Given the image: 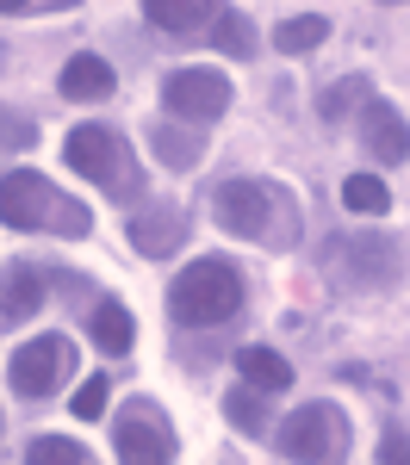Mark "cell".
Returning <instances> with one entry per match:
<instances>
[{
    "instance_id": "1",
    "label": "cell",
    "mask_w": 410,
    "mask_h": 465,
    "mask_svg": "<svg viewBox=\"0 0 410 465\" xmlns=\"http://www.w3.org/2000/svg\"><path fill=\"white\" fill-rule=\"evenodd\" d=\"M212 217H218L224 236H236V242H255V249H293L298 242V205L286 186H274V180H218V193H212Z\"/></svg>"
},
{
    "instance_id": "2",
    "label": "cell",
    "mask_w": 410,
    "mask_h": 465,
    "mask_svg": "<svg viewBox=\"0 0 410 465\" xmlns=\"http://www.w3.org/2000/svg\"><path fill=\"white\" fill-rule=\"evenodd\" d=\"M0 223L6 230H37V236H69V242H81L94 230V212L81 199H69L50 174L13 168V174H0Z\"/></svg>"
},
{
    "instance_id": "3",
    "label": "cell",
    "mask_w": 410,
    "mask_h": 465,
    "mask_svg": "<svg viewBox=\"0 0 410 465\" xmlns=\"http://www.w3.org/2000/svg\"><path fill=\"white\" fill-rule=\"evenodd\" d=\"M243 267L236 261H218V254H205V261H193L175 273V286H168V317L181 322V329H218L243 311Z\"/></svg>"
},
{
    "instance_id": "4",
    "label": "cell",
    "mask_w": 410,
    "mask_h": 465,
    "mask_svg": "<svg viewBox=\"0 0 410 465\" xmlns=\"http://www.w3.org/2000/svg\"><path fill=\"white\" fill-rule=\"evenodd\" d=\"M63 162L81 180H94L106 199H118V205L144 199V168H137V155L125 149V137L112 124H75L69 137H63Z\"/></svg>"
},
{
    "instance_id": "5",
    "label": "cell",
    "mask_w": 410,
    "mask_h": 465,
    "mask_svg": "<svg viewBox=\"0 0 410 465\" xmlns=\"http://www.w3.org/2000/svg\"><path fill=\"white\" fill-rule=\"evenodd\" d=\"M324 261H330L335 286H348V292H392L405 280V242H392L379 230H367V236H335L330 249H324Z\"/></svg>"
},
{
    "instance_id": "6",
    "label": "cell",
    "mask_w": 410,
    "mask_h": 465,
    "mask_svg": "<svg viewBox=\"0 0 410 465\" xmlns=\"http://www.w3.org/2000/svg\"><path fill=\"white\" fill-rule=\"evenodd\" d=\"M274 440H280V460L330 465V460H348L355 429H348V416H342L335 403H305V410H293V416L280 422Z\"/></svg>"
},
{
    "instance_id": "7",
    "label": "cell",
    "mask_w": 410,
    "mask_h": 465,
    "mask_svg": "<svg viewBox=\"0 0 410 465\" xmlns=\"http://www.w3.org/2000/svg\"><path fill=\"white\" fill-rule=\"evenodd\" d=\"M112 453L125 465H168L181 453L175 440V422L155 410V397H131L118 416H112Z\"/></svg>"
},
{
    "instance_id": "8",
    "label": "cell",
    "mask_w": 410,
    "mask_h": 465,
    "mask_svg": "<svg viewBox=\"0 0 410 465\" xmlns=\"http://www.w3.org/2000/svg\"><path fill=\"white\" fill-rule=\"evenodd\" d=\"M69 372H75V341L69 335H32L25 348H13V360H6V385H13V397H25V403L56 397Z\"/></svg>"
},
{
    "instance_id": "9",
    "label": "cell",
    "mask_w": 410,
    "mask_h": 465,
    "mask_svg": "<svg viewBox=\"0 0 410 465\" xmlns=\"http://www.w3.org/2000/svg\"><path fill=\"white\" fill-rule=\"evenodd\" d=\"M162 112L168 118H181V124H218L224 112H230V74L218 69H175L162 81Z\"/></svg>"
},
{
    "instance_id": "10",
    "label": "cell",
    "mask_w": 410,
    "mask_h": 465,
    "mask_svg": "<svg viewBox=\"0 0 410 465\" xmlns=\"http://www.w3.org/2000/svg\"><path fill=\"white\" fill-rule=\"evenodd\" d=\"M355 131H361V149L379 168H405L410 162V124L392 100H367V106L355 112Z\"/></svg>"
},
{
    "instance_id": "11",
    "label": "cell",
    "mask_w": 410,
    "mask_h": 465,
    "mask_svg": "<svg viewBox=\"0 0 410 465\" xmlns=\"http://www.w3.org/2000/svg\"><path fill=\"white\" fill-rule=\"evenodd\" d=\"M186 236H193V217L175 199H155V205H144L131 217V249L149 254V261H168L175 249H186Z\"/></svg>"
},
{
    "instance_id": "12",
    "label": "cell",
    "mask_w": 410,
    "mask_h": 465,
    "mask_svg": "<svg viewBox=\"0 0 410 465\" xmlns=\"http://www.w3.org/2000/svg\"><path fill=\"white\" fill-rule=\"evenodd\" d=\"M56 87H63V100H112V87H118V74H112L106 56H94V50H75L63 74H56Z\"/></svg>"
},
{
    "instance_id": "13",
    "label": "cell",
    "mask_w": 410,
    "mask_h": 465,
    "mask_svg": "<svg viewBox=\"0 0 410 465\" xmlns=\"http://www.w3.org/2000/svg\"><path fill=\"white\" fill-rule=\"evenodd\" d=\"M149 149H155V162H162V168L193 174V168H199V155H205V137H199V124L162 118V124H149Z\"/></svg>"
},
{
    "instance_id": "14",
    "label": "cell",
    "mask_w": 410,
    "mask_h": 465,
    "mask_svg": "<svg viewBox=\"0 0 410 465\" xmlns=\"http://www.w3.org/2000/svg\"><path fill=\"white\" fill-rule=\"evenodd\" d=\"M218 13H224V0H144V19L155 32H175V37L205 32Z\"/></svg>"
},
{
    "instance_id": "15",
    "label": "cell",
    "mask_w": 410,
    "mask_h": 465,
    "mask_svg": "<svg viewBox=\"0 0 410 465\" xmlns=\"http://www.w3.org/2000/svg\"><path fill=\"white\" fill-rule=\"evenodd\" d=\"M37 304H44V273L25 267V261H13V267L0 273V322L13 329V322L37 317Z\"/></svg>"
},
{
    "instance_id": "16",
    "label": "cell",
    "mask_w": 410,
    "mask_h": 465,
    "mask_svg": "<svg viewBox=\"0 0 410 465\" xmlns=\"http://www.w3.org/2000/svg\"><path fill=\"white\" fill-rule=\"evenodd\" d=\"M236 372L255 385V391H267V397H280V391H293V360L286 354H274V348H236Z\"/></svg>"
},
{
    "instance_id": "17",
    "label": "cell",
    "mask_w": 410,
    "mask_h": 465,
    "mask_svg": "<svg viewBox=\"0 0 410 465\" xmlns=\"http://www.w3.org/2000/svg\"><path fill=\"white\" fill-rule=\"evenodd\" d=\"M87 329H94V341L106 348V360H118V354L137 348V322H131V311H125L118 298H100L94 317H87Z\"/></svg>"
},
{
    "instance_id": "18",
    "label": "cell",
    "mask_w": 410,
    "mask_h": 465,
    "mask_svg": "<svg viewBox=\"0 0 410 465\" xmlns=\"http://www.w3.org/2000/svg\"><path fill=\"white\" fill-rule=\"evenodd\" d=\"M224 422L255 440V434L267 429V391H255L249 379H243V385H230V391H224Z\"/></svg>"
},
{
    "instance_id": "19",
    "label": "cell",
    "mask_w": 410,
    "mask_h": 465,
    "mask_svg": "<svg viewBox=\"0 0 410 465\" xmlns=\"http://www.w3.org/2000/svg\"><path fill=\"white\" fill-rule=\"evenodd\" d=\"M324 37H330V19L324 13H298V19H280L274 25V50L280 56H311Z\"/></svg>"
},
{
    "instance_id": "20",
    "label": "cell",
    "mask_w": 410,
    "mask_h": 465,
    "mask_svg": "<svg viewBox=\"0 0 410 465\" xmlns=\"http://www.w3.org/2000/svg\"><path fill=\"white\" fill-rule=\"evenodd\" d=\"M367 100H373V81H367V74H342V81H330V87L317 94V112H324L330 124H342L348 112H361Z\"/></svg>"
},
{
    "instance_id": "21",
    "label": "cell",
    "mask_w": 410,
    "mask_h": 465,
    "mask_svg": "<svg viewBox=\"0 0 410 465\" xmlns=\"http://www.w3.org/2000/svg\"><path fill=\"white\" fill-rule=\"evenodd\" d=\"M212 50H224V56H255V25H249V13H230V6H224L218 19H212Z\"/></svg>"
},
{
    "instance_id": "22",
    "label": "cell",
    "mask_w": 410,
    "mask_h": 465,
    "mask_svg": "<svg viewBox=\"0 0 410 465\" xmlns=\"http://www.w3.org/2000/svg\"><path fill=\"white\" fill-rule=\"evenodd\" d=\"M342 205L361 212V217H385L392 193H385V180H379V174H348V180H342Z\"/></svg>"
},
{
    "instance_id": "23",
    "label": "cell",
    "mask_w": 410,
    "mask_h": 465,
    "mask_svg": "<svg viewBox=\"0 0 410 465\" xmlns=\"http://www.w3.org/2000/svg\"><path fill=\"white\" fill-rule=\"evenodd\" d=\"M94 453L81 447V440H69V434H37L32 447H25V465H87Z\"/></svg>"
},
{
    "instance_id": "24",
    "label": "cell",
    "mask_w": 410,
    "mask_h": 465,
    "mask_svg": "<svg viewBox=\"0 0 410 465\" xmlns=\"http://www.w3.org/2000/svg\"><path fill=\"white\" fill-rule=\"evenodd\" d=\"M106 403H112V379H106V372H94V379L81 385V397H75V416H81V422H100Z\"/></svg>"
},
{
    "instance_id": "25",
    "label": "cell",
    "mask_w": 410,
    "mask_h": 465,
    "mask_svg": "<svg viewBox=\"0 0 410 465\" xmlns=\"http://www.w3.org/2000/svg\"><path fill=\"white\" fill-rule=\"evenodd\" d=\"M37 143V124L32 118H19V112H0V155H13V149H32Z\"/></svg>"
},
{
    "instance_id": "26",
    "label": "cell",
    "mask_w": 410,
    "mask_h": 465,
    "mask_svg": "<svg viewBox=\"0 0 410 465\" xmlns=\"http://www.w3.org/2000/svg\"><path fill=\"white\" fill-rule=\"evenodd\" d=\"M379 460H385V465L405 460V465H410V434H405V429H385V447H379Z\"/></svg>"
},
{
    "instance_id": "27",
    "label": "cell",
    "mask_w": 410,
    "mask_h": 465,
    "mask_svg": "<svg viewBox=\"0 0 410 465\" xmlns=\"http://www.w3.org/2000/svg\"><path fill=\"white\" fill-rule=\"evenodd\" d=\"M0 13H37V0H0Z\"/></svg>"
},
{
    "instance_id": "28",
    "label": "cell",
    "mask_w": 410,
    "mask_h": 465,
    "mask_svg": "<svg viewBox=\"0 0 410 465\" xmlns=\"http://www.w3.org/2000/svg\"><path fill=\"white\" fill-rule=\"evenodd\" d=\"M379 6H410V0H379Z\"/></svg>"
}]
</instances>
